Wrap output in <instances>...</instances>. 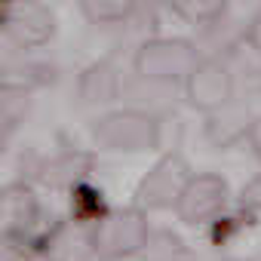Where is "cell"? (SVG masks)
I'll return each mask as SVG.
<instances>
[{
	"instance_id": "obj_18",
	"label": "cell",
	"mask_w": 261,
	"mask_h": 261,
	"mask_svg": "<svg viewBox=\"0 0 261 261\" xmlns=\"http://www.w3.org/2000/svg\"><path fill=\"white\" fill-rule=\"evenodd\" d=\"M249 145H252L255 157L261 160V117H255V123H252V133H249Z\"/></svg>"
},
{
	"instance_id": "obj_8",
	"label": "cell",
	"mask_w": 261,
	"mask_h": 261,
	"mask_svg": "<svg viewBox=\"0 0 261 261\" xmlns=\"http://www.w3.org/2000/svg\"><path fill=\"white\" fill-rule=\"evenodd\" d=\"M233 89H237L233 71L227 68V62H221L215 56H203L200 65L185 80L188 105L197 108V111H203V114H212L221 105L233 101Z\"/></svg>"
},
{
	"instance_id": "obj_13",
	"label": "cell",
	"mask_w": 261,
	"mask_h": 261,
	"mask_svg": "<svg viewBox=\"0 0 261 261\" xmlns=\"http://www.w3.org/2000/svg\"><path fill=\"white\" fill-rule=\"evenodd\" d=\"M71 212H74L77 218L95 224V221L108 212V209L101 206V191H95V188L86 185V181H80L77 188H71Z\"/></svg>"
},
{
	"instance_id": "obj_2",
	"label": "cell",
	"mask_w": 261,
	"mask_h": 261,
	"mask_svg": "<svg viewBox=\"0 0 261 261\" xmlns=\"http://www.w3.org/2000/svg\"><path fill=\"white\" fill-rule=\"evenodd\" d=\"M151 240V221L148 212L139 206H117L108 209L89 230V246L92 255L101 261H123L145 252Z\"/></svg>"
},
{
	"instance_id": "obj_17",
	"label": "cell",
	"mask_w": 261,
	"mask_h": 261,
	"mask_svg": "<svg viewBox=\"0 0 261 261\" xmlns=\"http://www.w3.org/2000/svg\"><path fill=\"white\" fill-rule=\"evenodd\" d=\"M246 40L252 43V49H255V53H261V10L252 16V22H249V31H246Z\"/></svg>"
},
{
	"instance_id": "obj_14",
	"label": "cell",
	"mask_w": 261,
	"mask_h": 261,
	"mask_svg": "<svg viewBox=\"0 0 261 261\" xmlns=\"http://www.w3.org/2000/svg\"><path fill=\"white\" fill-rule=\"evenodd\" d=\"M175 13L194 25H212L224 16V4H194V0H185V4H175Z\"/></svg>"
},
{
	"instance_id": "obj_10",
	"label": "cell",
	"mask_w": 261,
	"mask_h": 261,
	"mask_svg": "<svg viewBox=\"0 0 261 261\" xmlns=\"http://www.w3.org/2000/svg\"><path fill=\"white\" fill-rule=\"evenodd\" d=\"M46 83H53V65L28 56L0 59V95H28Z\"/></svg>"
},
{
	"instance_id": "obj_19",
	"label": "cell",
	"mask_w": 261,
	"mask_h": 261,
	"mask_svg": "<svg viewBox=\"0 0 261 261\" xmlns=\"http://www.w3.org/2000/svg\"><path fill=\"white\" fill-rule=\"evenodd\" d=\"M22 255L13 249V246H4V243H0V261H19Z\"/></svg>"
},
{
	"instance_id": "obj_12",
	"label": "cell",
	"mask_w": 261,
	"mask_h": 261,
	"mask_svg": "<svg viewBox=\"0 0 261 261\" xmlns=\"http://www.w3.org/2000/svg\"><path fill=\"white\" fill-rule=\"evenodd\" d=\"M80 13L92 25H123L136 13V7L126 0H86V4H80Z\"/></svg>"
},
{
	"instance_id": "obj_6",
	"label": "cell",
	"mask_w": 261,
	"mask_h": 261,
	"mask_svg": "<svg viewBox=\"0 0 261 261\" xmlns=\"http://www.w3.org/2000/svg\"><path fill=\"white\" fill-rule=\"evenodd\" d=\"M0 31L19 49H40L56 37V13L46 4H0Z\"/></svg>"
},
{
	"instance_id": "obj_4",
	"label": "cell",
	"mask_w": 261,
	"mask_h": 261,
	"mask_svg": "<svg viewBox=\"0 0 261 261\" xmlns=\"http://www.w3.org/2000/svg\"><path fill=\"white\" fill-rule=\"evenodd\" d=\"M200 49L185 40V37H148L136 56H133V68L139 77L154 80V83H181L191 77V71L200 65Z\"/></svg>"
},
{
	"instance_id": "obj_7",
	"label": "cell",
	"mask_w": 261,
	"mask_h": 261,
	"mask_svg": "<svg viewBox=\"0 0 261 261\" xmlns=\"http://www.w3.org/2000/svg\"><path fill=\"white\" fill-rule=\"evenodd\" d=\"M227 200H230V188L221 175H215V172L197 175L194 172V178L188 181L185 194L175 203V215L191 227H206V224L221 221Z\"/></svg>"
},
{
	"instance_id": "obj_5",
	"label": "cell",
	"mask_w": 261,
	"mask_h": 261,
	"mask_svg": "<svg viewBox=\"0 0 261 261\" xmlns=\"http://www.w3.org/2000/svg\"><path fill=\"white\" fill-rule=\"evenodd\" d=\"M191 178H194V169H191L188 157L178 154V151H169L139 181L136 203L133 206H139L142 212H166V209H175V203L185 194V188H188Z\"/></svg>"
},
{
	"instance_id": "obj_15",
	"label": "cell",
	"mask_w": 261,
	"mask_h": 261,
	"mask_svg": "<svg viewBox=\"0 0 261 261\" xmlns=\"http://www.w3.org/2000/svg\"><path fill=\"white\" fill-rule=\"evenodd\" d=\"M240 206H243V212H249V215H261V172L243 188Z\"/></svg>"
},
{
	"instance_id": "obj_1",
	"label": "cell",
	"mask_w": 261,
	"mask_h": 261,
	"mask_svg": "<svg viewBox=\"0 0 261 261\" xmlns=\"http://www.w3.org/2000/svg\"><path fill=\"white\" fill-rule=\"evenodd\" d=\"M160 120L139 108H117L92 123V142L111 154H145L160 148Z\"/></svg>"
},
{
	"instance_id": "obj_3",
	"label": "cell",
	"mask_w": 261,
	"mask_h": 261,
	"mask_svg": "<svg viewBox=\"0 0 261 261\" xmlns=\"http://www.w3.org/2000/svg\"><path fill=\"white\" fill-rule=\"evenodd\" d=\"M43 206L31 185L10 181L0 185V243L25 255V246L43 243Z\"/></svg>"
},
{
	"instance_id": "obj_11",
	"label": "cell",
	"mask_w": 261,
	"mask_h": 261,
	"mask_svg": "<svg viewBox=\"0 0 261 261\" xmlns=\"http://www.w3.org/2000/svg\"><path fill=\"white\" fill-rule=\"evenodd\" d=\"M120 89H123V77L114 59L92 62L80 77V98L86 105H108L120 95Z\"/></svg>"
},
{
	"instance_id": "obj_9",
	"label": "cell",
	"mask_w": 261,
	"mask_h": 261,
	"mask_svg": "<svg viewBox=\"0 0 261 261\" xmlns=\"http://www.w3.org/2000/svg\"><path fill=\"white\" fill-rule=\"evenodd\" d=\"M252 111L249 105L243 101H227L221 105L218 111L206 114V126H203V133L206 139L215 145V148H237L240 142H249V133H252Z\"/></svg>"
},
{
	"instance_id": "obj_16",
	"label": "cell",
	"mask_w": 261,
	"mask_h": 261,
	"mask_svg": "<svg viewBox=\"0 0 261 261\" xmlns=\"http://www.w3.org/2000/svg\"><path fill=\"white\" fill-rule=\"evenodd\" d=\"M13 133H16V114L10 111V105H7V101H0V151L10 145Z\"/></svg>"
}]
</instances>
